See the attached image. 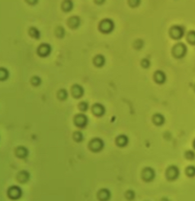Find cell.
Wrapping results in <instances>:
<instances>
[{"label": "cell", "mask_w": 195, "mask_h": 201, "mask_svg": "<svg viewBox=\"0 0 195 201\" xmlns=\"http://www.w3.org/2000/svg\"><path fill=\"white\" fill-rule=\"evenodd\" d=\"M187 47L183 43H179L176 44L173 48V54L175 57L182 58L186 55Z\"/></svg>", "instance_id": "1"}, {"label": "cell", "mask_w": 195, "mask_h": 201, "mask_svg": "<svg viewBox=\"0 0 195 201\" xmlns=\"http://www.w3.org/2000/svg\"><path fill=\"white\" fill-rule=\"evenodd\" d=\"M171 37L174 39H181L185 34V29L181 26H174L170 30Z\"/></svg>", "instance_id": "2"}, {"label": "cell", "mask_w": 195, "mask_h": 201, "mask_svg": "<svg viewBox=\"0 0 195 201\" xmlns=\"http://www.w3.org/2000/svg\"><path fill=\"white\" fill-rule=\"evenodd\" d=\"M179 173V169L176 166H171L168 168L166 175L169 180H175L178 178Z\"/></svg>", "instance_id": "3"}, {"label": "cell", "mask_w": 195, "mask_h": 201, "mask_svg": "<svg viewBox=\"0 0 195 201\" xmlns=\"http://www.w3.org/2000/svg\"><path fill=\"white\" fill-rule=\"evenodd\" d=\"M114 28V24L111 20H104L101 24V29L103 32H111Z\"/></svg>", "instance_id": "4"}, {"label": "cell", "mask_w": 195, "mask_h": 201, "mask_svg": "<svg viewBox=\"0 0 195 201\" xmlns=\"http://www.w3.org/2000/svg\"><path fill=\"white\" fill-rule=\"evenodd\" d=\"M91 149L95 152H98L101 150L104 146V142L100 139H95L91 142Z\"/></svg>", "instance_id": "5"}, {"label": "cell", "mask_w": 195, "mask_h": 201, "mask_svg": "<svg viewBox=\"0 0 195 201\" xmlns=\"http://www.w3.org/2000/svg\"><path fill=\"white\" fill-rule=\"evenodd\" d=\"M21 190L20 189V187H18L16 186L12 187H10V189L9 190V197L13 199L19 198L21 197Z\"/></svg>", "instance_id": "6"}, {"label": "cell", "mask_w": 195, "mask_h": 201, "mask_svg": "<svg viewBox=\"0 0 195 201\" xmlns=\"http://www.w3.org/2000/svg\"><path fill=\"white\" fill-rule=\"evenodd\" d=\"M155 177L154 170L150 168H146L143 172V178L146 181H152Z\"/></svg>", "instance_id": "7"}, {"label": "cell", "mask_w": 195, "mask_h": 201, "mask_svg": "<svg viewBox=\"0 0 195 201\" xmlns=\"http://www.w3.org/2000/svg\"><path fill=\"white\" fill-rule=\"evenodd\" d=\"M38 53L41 56H47L50 53V47L48 44H42L38 49Z\"/></svg>", "instance_id": "8"}, {"label": "cell", "mask_w": 195, "mask_h": 201, "mask_svg": "<svg viewBox=\"0 0 195 201\" xmlns=\"http://www.w3.org/2000/svg\"><path fill=\"white\" fill-rule=\"evenodd\" d=\"M87 118L86 116H85L84 114H79L76 118V123L77 124L78 126H81V127H83L86 125L87 123Z\"/></svg>", "instance_id": "9"}, {"label": "cell", "mask_w": 195, "mask_h": 201, "mask_svg": "<svg viewBox=\"0 0 195 201\" xmlns=\"http://www.w3.org/2000/svg\"><path fill=\"white\" fill-rule=\"evenodd\" d=\"M155 79L158 83H164L166 79V74L162 71H157L155 74Z\"/></svg>", "instance_id": "10"}, {"label": "cell", "mask_w": 195, "mask_h": 201, "mask_svg": "<svg viewBox=\"0 0 195 201\" xmlns=\"http://www.w3.org/2000/svg\"><path fill=\"white\" fill-rule=\"evenodd\" d=\"M93 112L95 113V114L98 115V116H101V115L104 114V106L99 104H96V105H94V107H93Z\"/></svg>", "instance_id": "11"}, {"label": "cell", "mask_w": 195, "mask_h": 201, "mask_svg": "<svg viewBox=\"0 0 195 201\" xmlns=\"http://www.w3.org/2000/svg\"><path fill=\"white\" fill-rule=\"evenodd\" d=\"M72 94L76 98L81 97L83 94V88L80 85H76L75 86L72 87Z\"/></svg>", "instance_id": "12"}, {"label": "cell", "mask_w": 195, "mask_h": 201, "mask_svg": "<svg viewBox=\"0 0 195 201\" xmlns=\"http://www.w3.org/2000/svg\"><path fill=\"white\" fill-rule=\"evenodd\" d=\"M153 121H154L156 124L159 125L160 126V125H162L164 123L165 118L162 114H157L155 115L154 118H153Z\"/></svg>", "instance_id": "13"}, {"label": "cell", "mask_w": 195, "mask_h": 201, "mask_svg": "<svg viewBox=\"0 0 195 201\" xmlns=\"http://www.w3.org/2000/svg\"><path fill=\"white\" fill-rule=\"evenodd\" d=\"M117 144H118L120 146H124L127 144L128 142V139L126 136H120V137L117 138Z\"/></svg>", "instance_id": "14"}, {"label": "cell", "mask_w": 195, "mask_h": 201, "mask_svg": "<svg viewBox=\"0 0 195 201\" xmlns=\"http://www.w3.org/2000/svg\"><path fill=\"white\" fill-rule=\"evenodd\" d=\"M187 39L189 44H192V45H195V31H190L187 36Z\"/></svg>", "instance_id": "15"}, {"label": "cell", "mask_w": 195, "mask_h": 201, "mask_svg": "<svg viewBox=\"0 0 195 201\" xmlns=\"http://www.w3.org/2000/svg\"><path fill=\"white\" fill-rule=\"evenodd\" d=\"M109 197H110V193L107 190H102L100 191L99 197L101 200H107L109 198Z\"/></svg>", "instance_id": "16"}, {"label": "cell", "mask_w": 195, "mask_h": 201, "mask_svg": "<svg viewBox=\"0 0 195 201\" xmlns=\"http://www.w3.org/2000/svg\"><path fill=\"white\" fill-rule=\"evenodd\" d=\"M18 155L19 157H26L27 155H28V150L25 147H20V148L18 149Z\"/></svg>", "instance_id": "17"}, {"label": "cell", "mask_w": 195, "mask_h": 201, "mask_svg": "<svg viewBox=\"0 0 195 201\" xmlns=\"http://www.w3.org/2000/svg\"><path fill=\"white\" fill-rule=\"evenodd\" d=\"M186 174L189 177L195 176V166H189L186 168Z\"/></svg>", "instance_id": "18"}, {"label": "cell", "mask_w": 195, "mask_h": 201, "mask_svg": "<svg viewBox=\"0 0 195 201\" xmlns=\"http://www.w3.org/2000/svg\"><path fill=\"white\" fill-rule=\"evenodd\" d=\"M95 63H96V64L98 66H103L104 63V57L103 56H101V55L96 56V60H95Z\"/></svg>", "instance_id": "19"}, {"label": "cell", "mask_w": 195, "mask_h": 201, "mask_svg": "<svg viewBox=\"0 0 195 201\" xmlns=\"http://www.w3.org/2000/svg\"><path fill=\"white\" fill-rule=\"evenodd\" d=\"M19 179H20V181L21 182H25L27 181L28 180V178H29V175H28V172H21L20 175H19Z\"/></svg>", "instance_id": "20"}, {"label": "cell", "mask_w": 195, "mask_h": 201, "mask_svg": "<svg viewBox=\"0 0 195 201\" xmlns=\"http://www.w3.org/2000/svg\"><path fill=\"white\" fill-rule=\"evenodd\" d=\"M185 157H186L188 159H189V160H194L195 159L194 152L192 151V150L187 151L186 153H185Z\"/></svg>", "instance_id": "21"}, {"label": "cell", "mask_w": 195, "mask_h": 201, "mask_svg": "<svg viewBox=\"0 0 195 201\" xmlns=\"http://www.w3.org/2000/svg\"><path fill=\"white\" fill-rule=\"evenodd\" d=\"M30 33H31V35L33 36V37H34L35 38H38L39 36H40V34L38 32V31H37L36 28H31V30H30Z\"/></svg>", "instance_id": "22"}, {"label": "cell", "mask_w": 195, "mask_h": 201, "mask_svg": "<svg viewBox=\"0 0 195 201\" xmlns=\"http://www.w3.org/2000/svg\"><path fill=\"white\" fill-rule=\"evenodd\" d=\"M68 97V93L66 90L63 89L60 91V98L61 99H66Z\"/></svg>", "instance_id": "23"}, {"label": "cell", "mask_w": 195, "mask_h": 201, "mask_svg": "<svg viewBox=\"0 0 195 201\" xmlns=\"http://www.w3.org/2000/svg\"><path fill=\"white\" fill-rule=\"evenodd\" d=\"M80 109L82 110H86L87 109H88V104H87V103H85V102H82V103H81L80 104Z\"/></svg>", "instance_id": "24"}, {"label": "cell", "mask_w": 195, "mask_h": 201, "mask_svg": "<svg viewBox=\"0 0 195 201\" xmlns=\"http://www.w3.org/2000/svg\"><path fill=\"white\" fill-rule=\"evenodd\" d=\"M74 137L77 141H81V140L82 139V135L80 132H77L76 133L75 135H74Z\"/></svg>", "instance_id": "25"}, {"label": "cell", "mask_w": 195, "mask_h": 201, "mask_svg": "<svg viewBox=\"0 0 195 201\" xmlns=\"http://www.w3.org/2000/svg\"><path fill=\"white\" fill-rule=\"evenodd\" d=\"M32 82L34 84V85H39L41 83V79L38 78V77H34L32 79Z\"/></svg>", "instance_id": "26"}, {"label": "cell", "mask_w": 195, "mask_h": 201, "mask_svg": "<svg viewBox=\"0 0 195 201\" xmlns=\"http://www.w3.org/2000/svg\"><path fill=\"white\" fill-rule=\"evenodd\" d=\"M142 66H144V67H148V66H150V61H149L148 60L145 59V60H142Z\"/></svg>", "instance_id": "27"}, {"label": "cell", "mask_w": 195, "mask_h": 201, "mask_svg": "<svg viewBox=\"0 0 195 201\" xmlns=\"http://www.w3.org/2000/svg\"><path fill=\"white\" fill-rule=\"evenodd\" d=\"M194 149H195V140H194Z\"/></svg>", "instance_id": "28"}, {"label": "cell", "mask_w": 195, "mask_h": 201, "mask_svg": "<svg viewBox=\"0 0 195 201\" xmlns=\"http://www.w3.org/2000/svg\"><path fill=\"white\" fill-rule=\"evenodd\" d=\"M194 90H195V85H194Z\"/></svg>", "instance_id": "29"}]
</instances>
